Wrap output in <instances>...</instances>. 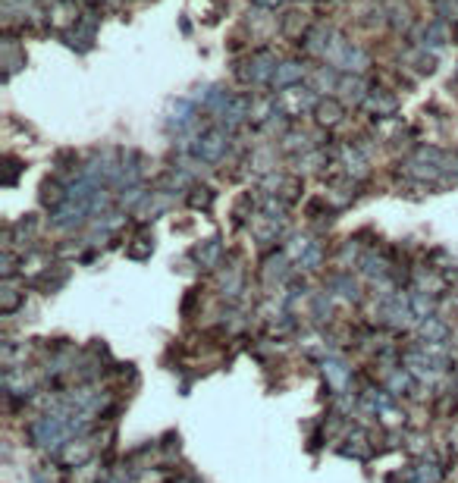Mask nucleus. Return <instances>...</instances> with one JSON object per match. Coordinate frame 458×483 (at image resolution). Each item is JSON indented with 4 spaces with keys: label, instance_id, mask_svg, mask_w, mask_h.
I'll return each mask as SVG.
<instances>
[{
    "label": "nucleus",
    "instance_id": "obj_1",
    "mask_svg": "<svg viewBox=\"0 0 458 483\" xmlns=\"http://www.w3.org/2000/svg\"><path fill=\"white\" fill-rule=\"evenodd\" d=\"M320 100L317 94H314V88H301V85H289L282 88L280 94H276V110L282 113V116H301V113L314 110Z\"/></svg>",
    "mask_w": 458,
    "mask_h": 483
},
{
    "label": "nucleus",
    "instance_id": "obj_2",
    "mask_svg": "<svg viewBox=\"0 0 458 483\" xmlns=\"http://www.w3.org/2000/svg\"><path fill=\"white\" fill-rule=\"evenodd\" d=\"M226 148H229L226 125H213V129H207L204 135L194 138V157H201V160H207V163L220 160V157L226 154Z\"/></svg>",
    "mask_w": 458,
    "mask_h": 483
},
{
    "label": "nucleus",
    "instance_id": "obj_3",
    "mask_svg": "<svg viewBox=\"0 0 458 483\" xmlns=\"http://www.w3.org/2000/svg\"><path fill=\"white\" fill-rule=\"evenodd\" d=\"M276 56L273 54H267V50H261V54H254L248 63H245V69H242V79L245 82H273V72H276Z\"/></svg>",
    "mask_w": 458,
    "mask_h": 483
},
{
    "label": "nucleus",
    "instance_id": "obj_4",
    "mask_svg": "<svg viewBox=\"0 0 458 483\" xmlns=\"http://www.w3.org/2000/svg\"><path fill=\"white\" fill-rule=\"evenodd\" d=\"M220 119H223L226 129H236V125H242L245 119H251V100L248 98H229V104L223 107Z\"/></svg>",
    "mask_w": 458,
    "mask_h": 483
},
{
    "label": "nucleus",
    "instance_id": "obj_5",
    "mask_svg": "<svg viewBox=\"0 0 458 483\" xmlns=\"http://www.w3.org/2000/svg\"><path fill=\"white\" fill-rule=\"evenodd\" d=\"M305 75V63H298V60H286V63H280L276 66V72H273V88H289V85H295V82Z\"/></svg>",
    "mask_w": 458,
    "mask_h": 483
},
{
    "label": "nucleus",
    "instance_id": "obj_6",
    "mask_svg": "<svg viewBox=\"0 0 458 483\" xmlns=\"http://www.w3.org/2000/svg\"><path fill=\"white\" fill-rule=\"evenodd\" d=\"M364 107H367L370 113H376V116H392L395 107H399V100H395L392 94H386V91H370L367 98H364Z\"/></svg>",
    "mask_w": 458,
    "mask_h": 483
},
{
    "label": "nucleus",
    "instance_id": "obj_7",
    "mask_svg": "<svg viewBox=\"0 0 458 483\" xmlns=\"http://www.w3.org/2000/svg\"><path fill=\"white\" fill-rule=\"evenodd\" d=\"M50 22L60 25V29H66V25L79 22V13H75V3H72V0H54V3H50Z\"/></svg>",
    "mask_w": 458,
    "mask_h": 483
},
{
    "label": "nucleus",
    "instance_id": "obj_8",
    "mask_svg": "<svg viewBox=\"0 0 458 483\" xmlns=\"http://www.w3.org/2000/svg\"><path fill=\"white\" fill-rule=\"evenodd\" d=\"M314 113H317V123L320 125H336L339 119H342V104H339V100H333V98H326V100H320V104L314 107Z\"/></svg>",
    "mask_w": 458,
    "mask_h": 483
},
{
    "label": "nucleus",
    "instance_id": "obj_9",
    "mask_svg": "<svg viewBox=\"0 0 458 483\" xmlns=\"http://www.w3.org/2000/svg\"><path fill=\"white\" fill-rule=\"evenodd\" d=\"M194 116V107L192 100H179V104L169 107V116H167V125H173V129H185L188 123H192Z\"/></svg>",
    "mask_w": 458,
    "mask_h": 483
},
{
    "label": "nucleus",
    "instance_id": "obj_10",
    "mask_svg": "<svg viewBox=\"0 0 458 483\" xmlns=\"http://www.w3.org/2000/svg\"><path fill=\"white\" fill-rule=\"evenodd\" d=\"M326 38H330V31L323 29V25H317V29H311L307 31V50H311V54H320L323 56L326 54V47H330V41H326Z\"/></svg>",
    "mask_w": 458,
    "mask_h": 483
},
{
    "label": "nucleus",
    "instance_id": "obj_11",
    "mask_svg": "<svg viewBox=\"0 0 458 483\" xmlns=\"http://www.w3.org/2000/svg\"><path fill=\"white\" fill-rule=\"evenodd\" d=\"M276 110V98H254L251 100V119L254 123H264L267 116H273Z\"/></svg>",
    "mask_w": 458,
    "mask_h": 483
},
{
    "label": "nucleus",
    "instance_id": "obj_12",
    "mask_svg": "<svg viewBox=\"0 0 458 483\" xmlns=\"http://www.w3.org/2000/svg\"><path fill=\"white\" fill-rule=\"evenodd\" d=\"M342 157H345V167H349V173H355V176H364V173H367V163H364V157L358 154L355 148H345Z\"/></svg>",
    "mask_w": 458,
    "mask_h": 483
},
{
    "label": "nucleus",
    "instance_id": "obj_13",
    "mask_svg": "<svg viewBox=\"0 0 458 483\" xmlns=\"http://www.w3.org/2000/svg\"><path fill=\"white\" fill-rule=\"evenodd\" d=\"M301 29H305L301 13H286V19H282V35H286V38H298Z\"/></svg>",
    "mask_w": 458,
    "mask_h": 483
},
{
    "label": "nucleus",
    "instance_id": "obj_14",
    "mask_svg": "<svg viewBox=\"0 0 458 483\" xmlns=\"http://www.w3.org/2000/svg\"><path fill=\"white\" fill-rule=\"evenodd\" d=\"M339 88H342L351 100H364V82L358 79V75H355V79H342V85H339Z\"/></svg>",
    "mask_w": 458,
    "mask_h": 483
},
{
    "label": "nucleus",
    "instance_id": "obj_15",
    "mask_svg": "<svg viewBox=\"0 0 458 483\" xmlns=\"http://www.w3.org/2000/svg\"><path fill=\"white\" fill-rule=\"evenodd\" d=\"M314 91H323V88H333L336 85V75L330 72V69H320V72H314Z\"/></svg>",
    "mask_w": 458,
    "mask_h": 483
},
{
    "label": "nucleus",
    "instance_id": "obj_16",
    "mask_svg": "<svg viewBox=\"0 0 458 483\" xmlns=\"http://www.w3.org/2000/svg\"><path fill=\"white\" fill-rule=\"evenodd\" d=\"M439 16L458 25V0H443V3H439Z\"/></svg>",
    "mask_w": 458,
    "mask_h": 483
},
{
    "label": "nucleus",
    "instance_id": "obj_17",
    "mask_svg": "<svg viewBox=\"0 0 458 483\" xmlns=\"http://www.w3.org/2000/svg\"><path fill=\"white\" fill-rule=\"evenodd\" d=\"M207 201H211V192H207V188H204V194H194V198H192V204H207Z\"/></svg>",
    "mask_w": 458,
    "mask_h": 483
},
{
    "label": "nucleus",
    "instance_id": "obj_18",
    "mask_svg": "<svg viewBox=\"0 0 458 483\" xmlns=\"http://www.w3.org/2000/svg\"><path fill=\"white\" fill-rule=\"evenodd\" d=\"M257 3H261V6H280L282 0H257Z\"/></svg>",
    "mask_w": 458,
    "mask_h": 483
},
{
    "label": "nucleus",
    "instance_id": "obj_19",
    "mask_svg": "<svg viewBox=\"0 0 458 483\" xmlns=\"http://www.w3.org/2000/svg\"><path fill=\"white\" fill-rule=\"evenodd\" d=\"M455 38H458V25H455Z\"/></svg>",
    "mask_w": 458,
    "mask_h": 483
},
{
    "label": "nucleus",
    "instance_id": "obj_20",
    "mask_svg": "<svg viewBox=\"0 0 458 483\" xmlns=\"http://www.w3.org/2000/svg\"><path fill=\"white\" fill-rule=\"evenodd\" d=\"M110 3H113V0H110Z\"/></svg>",
    "mask_w": 458,
    "mask_h": 483
}]
</instances>
